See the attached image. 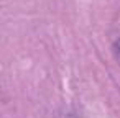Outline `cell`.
<instances>
[{"label": "cell", "instance_id": "cell-1", "mask_svg": "<svg viewBox=\"0 0 120 118\" xmlns=\"http://www.w3.org/2000/svg\"><path fill=\"white\" fill-rule=\"evenodd\" d=\"M115 48H117V53H118V56H120V41L115 43Z\"/></svg>", "mask_w": 120, "mask_h": 118}]
</instances>
